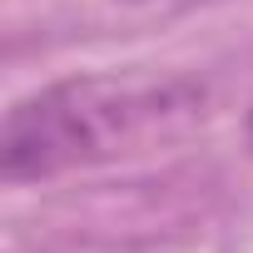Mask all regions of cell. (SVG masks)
<instances>
[{"label":"cell","instance_id":"cell-1","mask_svg":"<svg viewBox=\"0 0 253 253\" xmlns=\"http://www.w3.org/2000/svg\"><path fill=\"white\" fill-rule=\"evenodd\" d=\"M204 84L159 70H89L65 75L10 104L0 134V174L45 184L75 169H99L129 154L184 139L204 119Z\"/></svg>","mask_w":253,"mask_h":253},{"label":"cell","instance_id":"cell-2","mask_svg":"<svg viewBox=\"0 0 253 253\" xmlns=\"http://www.w3.org/2000/svg\"><path fill=\"white\" fill-rule=\"evenodd\" d=\"M248 149H253V104H248Z\"/></svg>","mask_w":253,"mask_h":253}]
</instances>
